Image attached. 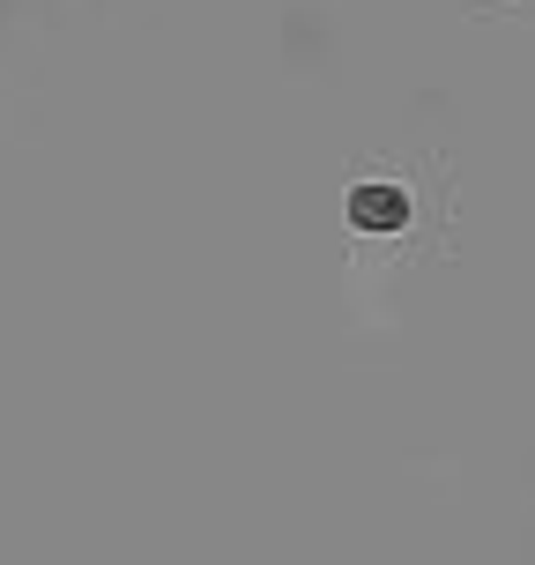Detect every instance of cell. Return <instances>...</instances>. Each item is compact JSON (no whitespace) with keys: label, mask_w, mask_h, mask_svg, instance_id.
<instances>
[{"label":"cell","mask_w":535,"mask_h":565,"mask_svg":"<svg viewBox=\"0 0 535 565\" xmlns=\"http://www.w3.org/2000/svg\"><path fill=\"white\" fill-rule=\"evenodd\" d=\"M342 224H350V238H409V231H417V194H409V179H402V171H365V179H350Z\"/></svg>","instance_id":"obj_1"}]
</instances>
